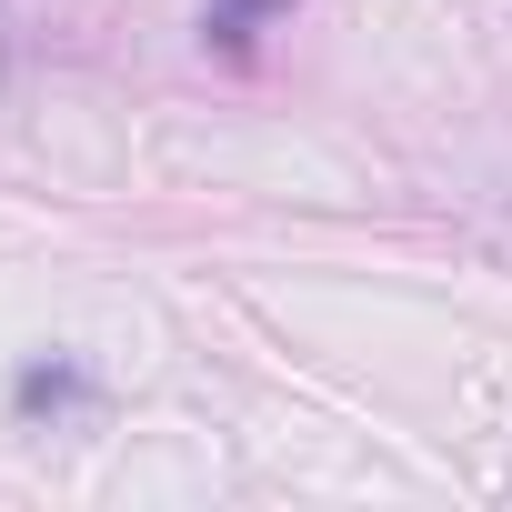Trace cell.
I'll return each instance as SVG.
<instances>
[{
  "instance_id": "1",
  "label": "cell",
  "mask_w": 512,
  "mask_h": 512,
  "mask_svg": "<svg viewBox=\"0 0 512 512\" xmlns=\"http://www.w3.org/2000/svg\"><path fill=\"white\" fill-rule=\"evenodd\" d=\"M91 402H101V382H91L81 362H31V372H21V412H31V422H41V412L61 422V412H91Z\"/></svg>"
},
{
  "instance_id": "2",
  "label": "cell",
  "mask_w": 512,
  "mask_h": 512,
  "mask_svg": "<svg viewBox=\"0 0 512 512\" xmlns=\"http://www.w3.org/2000/svg\"><path fill=\"white\" fill-rule=\"evenodd\" d=\"M292 0H201V41H221V51H251L262 41V21H282Z\"/></svg>"
}]
</instances>
